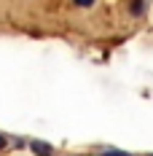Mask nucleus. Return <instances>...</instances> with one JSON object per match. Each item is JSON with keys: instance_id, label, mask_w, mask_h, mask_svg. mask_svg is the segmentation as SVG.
<instances>
[{"instance_id": "1", "label": "nucleus", "mask_w": 153, "mask_h": 156, "mask_svg": "<svg viewBox=\"0 0 153 156\" xmlns=\"http://www.w3.org/2000/svg\"><path fill=\"white\" fill-rule=\"evenodd\" d=\"M30 148H32V154H35V156H54V148H51L48 143H43V140H32Z\"/></svg>"}, {"instance_id": "2", "label": "nucleus", "mask_w": 153, "mask_h": 156, "mask_svg": "<svg viewBox=\"0 0 153 156\" xmlns=\"http://www.w3.org/2000/svg\"><path fill=\"white\" fill-rule=\"evenodd\" d=\"M102 156H129V154H126V151H116V148H105Z\"/></svg>"}, {"instance_id": "3", "label": "nucleus", "mask_w": 153, "mask_h": 156, "mask_svg": "<svg viewBox=\"0 0 153 156\" xmlns=\"http://www.w3.org/2000/svg\"><path fill=\"white\" fill-rule=\"evenodd\" d=\"M75 5H81V8H92L94 0H75Z\"/></svg>"}, {"instance_id": "4", "label": "nucleus", "mask_w": 153, "mask_h": 156, "mask_svg": "<svg viewBox=\"0 0 153 156\" xmlns=\"http://www.w3.org/2000/svg\"><path fill=\"white\" fill-rule=\"evenodd\" d=\"M132 11H134V14H142V3H140V0H137V3H132Z\"/></svg>"}, {"instance_id": "5", "label": "nucleus", "mask_w": 153, "mask_h": 156, "mask_svg": "<svg viewBox=\"0 0 153 156\" xmlns=\"http://www.w3.org/2000/svg\"><path fill=\"white\" fill-rule=\"evenodd\" d=\"M3 148H5V137L0 135V151H3Z\"/></svg>"}]
</instances>
